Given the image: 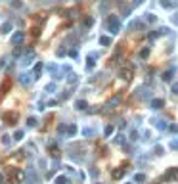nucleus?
Masks as SVG:
<instances>
[{"label": "nucleus", "instance_id": "obj_13", "mask_svg": "<svg viewBox=\"0 0 178 184\" xmlns=\"http://www.w3.org/2000/svg\"><path fill=\"white\" fill-rule=\"evenodd\" d=\"M56 184H69V178L67 177H58L56 178Z\"/></svg>", "mask_w": 178, "mask_h": 184}, {"label": "nucleus", "instance_id": "obj_8", "mask_svg": "<svg viewBox=\"0 0 178 184\" xmlns=\"http://www.w3.org/2000/svg\"><path fill=\"white\" fill-rule=\"evenodd\" d=\"M10 84H12V81H10V79H6V81H4V83L0 84V94H4V92H6L8 88H10Z\"/></svg>", "mask_w": 178, "mask_h": 184}, {"label": "nucleus", "instance_id": "obj_14", "mask_svg": "<svg viewBox=\"0 0 178 184\" xmlns=\"http://www.w3.org/2000/svg\"><path fill=\"white\" fill-rule=\"evenodd\" d=\"M10 29H12V21H6L2 25V33H10Z\"/></svg>", "mask_w": 178, "mask_h": 184}, {"label": "nucleus", "instance_id": "obj_11", "mask_svg": "<svg viewBox=\"0 0 178 184\" xmlns=\"http://www.w3.org/2000/svg\"><path fill=\"white\" fill-rule=\"evenodd\" d=\"M15 180L23 182V180H25V173H23V171H15Z\"/></svg>", "mask_w": 178, "mask_h": 184}, {"label": "nucleus", "instance_id": "obj_26", "mask_svg": "<svg viewBox=\"0 0 178 184\" xmlns=\"http://www.w3.org/2000/svg\"><path fill=\"white\" fill-rule=\"evenodd\" d=\"M111 132H113V127H106V136H109Z\"/></svg>", "mask_w": 178, "mask_h": 184}, {"label": "nucleus", "instance_id": "obj_19", "mask_svg": "<svg viewBox=\"0 0 178 184\" xmlns=\"http://www.w3.org/2000/svg\"><path fill=\"white\" fill-rule=\"evenodd\" d=\"M27 125H29V127H36V119H35V117H29V119H27Z\"/></svg>", "mask_w": 178, "mask_h": 184}, {"label": "nucleus", "instance_id": "obj_21", "mask_svg": "<svg viewBox=\"0 0 178 184\" xmlns=\"http://www.w3.org/2000/svg\"><path fill=\"white\" fill-rule=\"evenodd\" d=\"M2 144L4 146H10V136H8V134H4V136H2Z\"/></svg>", "mask_w": 178, "mask_h": 184}, {"label": "nucleus", "instance_id": "obj_29", "mask_svg": "<svg viewBox=\"0 0 178 184\" xmlns=\"http://www.w3.org/2000/svg\"><path fill=\"white\" fill-rule=\"evenodd\" d=\"M148 21H155V15H153V14H148Z\"/></svg>", "mask_w": 178, "mask_h": 184}, {"label": "nucleus", "instance_id": "obj_18", "mask_svg": "<svg viewBox=\"0 0 178 184\" xmlns=\"http://www.w3.org/2000/svg\"><path fill=\"white\" fill-rule=\"evenodd\" d=\"M75 132H77V127L75 125H69V127H67V134H69V136H73Z\"/></svg>", "mask_w": 178, "mask_h": 184}, {"label": "nucleus", "instance_id": "obj_10", "mask_svg": "<svg viewBox=\"0 0 178 184\" xmlns=\"http://www.w3.org/2000/svg\"><path fill=\"white\" fill-rule=\"evenodd\" d=\"M40 71H42V63H36L35 65V71H33V79H38Z\"/></svg>", "mask_w": 178, "mask_h": 184}, {"label": "nucleus", "instance_id": "obj_16", "mask_svg": "<svg viewBox=\"0 0 178 184\" xmlns=\"http://www.w3.org/2000/svg\"><path fill=\"white\" fill-rule=\"evenodd\" d=\"M12 6H14V8H17V10H19V8H23V2H21V0H12Z\"/></svg>", "mask_w": 178, "mask_h": 184}, {"label": "nucleus", "instance_id": "obj_4", "mask_svg": "<svg viewBox=\"0 0 178 184\" xmlns=\"http://www.w3.org/2000/svg\"><path fill=\"white\" fill-rule=\"evenodd\" d=\"M130 77H132V67H123V69H121V79L128 81Z\"/></svg>", "mask_w": 178, "mask_h": 184}, {"label": "nucleus", "instance_id": "obj_1", "mask_svg": "<svg viewBox=\"0 0 178 184\" xmlns=\"http://www.w3.org/2000/svg\"><path fill=\"white\" fill-rule=\"evenodd\" d=\"M107 29L111 35H115V33H119V19L115 17V15H111V17H107Z\"/></svg>", "mask_w": 178, "mask_h": 184}, {"label": "nucleus", "instance_id": "obj_22", "mask_svg": "<svg viewBox=\"0 0 178 184\" xmlns=\"http://www.w3.org/2000/svg\"><path fill=\"white\" fill-rule=\"evenodd\" d=\"M92 23H94V19H92V17H86V19H84V27H92Z\"/></svg>", "mask_w": 178, "mask_h": 184}, {"label": "nucleus", "instance_id": "obj_2", "mask_svg": "<svg viewBox=\"0 0 178 184\" xmlns=\"http://www.w3.org/2000/svg\"><path fill=\"white\" fill-rule=\"evenodd\" d=\"M23 39H25V35H23L21 31L14 33V35H12V44H14V46H19V44L23 42Z\"/></svg>", "mask_w": 178, "mask_h": 184}, {"label": "nucleus", "instance_id": "obj_3", "mask_svg": "<svg viewBox=\"0 0 178 184\" xmlns=\"http://www.w3.org/2000/svg\"><path fill=\"white\" fill-rule=\"evenodd\" d=\"M121 100H123V96H121V94H115V96H113L111 100L107 102V108H111V109H113V108H117V105L121 104Z\"/></svg>", "mask_w": 178, "mask_h": 184}, {"label": "nucleus", "instance_id": "obj_27", "mask_svg": "<svg viewBox=\"0 0 178 184\" xmlns=\"http://www.w3.org/2000/svg\"><path fill=\"white\" fill-rule=\"evenodd\" d=\"M171 150H178V142H176V140L171 142Z\"/></svg>", "mask_w": 178, "mask_h": 184}, {"label": "nucleus", "instance_id": "obj_7", "mask_svg": "<svg viewBox=\"0 0 178 184\" xmlns=\"http://www.w3.org/2000/svg\"><path fill=\"white\" fill-rule=\"evenodd\" d=\"M6 121L10 123V125H14V123L17 121V113H6Z\"/></svg>", "mask_w": 178, "mask_h": 184}, {"label": "nucleus", "instance_id": "obj_25", "mask_svg": "<svg viewBox=\"0 0 178 184\" xmlns=\"http://www.w3.org/2000/svg\"><path fill=\"white\" fill-rule=\"evenodd\" d=\"M155 127H159V129H165L167 125H165V121H157V123H155Z\"/></svg>", "mask_w": 178, "mask_h": 184}, {"label": "nucleus", "instance_id": "obj_5", "mask_svg": "<svg viewBox=\"0 0 178 184\" xmlns=\"http://www.w3.org/2000/svg\"><path fill=\"white\" fill-rule=\"evenodd\" d=\"M124 173H127V169H115V171H113V178H115V180H119V178L124 177Z\"/></svg>", "mask_w": 178, "mask_h": 184}, {"label": "nucleus", "instance_id": "obj_24", "mask_svg": "<svg viewBox=\"0 0 178 184\" xmlns=\"http://www.w3.org/2000/svg\"><path fill=\"white\" fill-rule=\"evenodd\" d=\"M140 56H142V58H148V56H149V50H148V48H144V50L140 52Z\"/></svg>", "mask_w": 178, "mask_h": 184}, {"label": "nucleus", "instance_id": "obj_23", "mask_svg": "<svg viewBox=\"0 0 178 184\" xmlns=\"http://www.w3.org/2000/svg\"><path fill=\"white\" fill-rule=\"evenodd\" d=\"M21 83H23V84H29V83H31L29 75H21Z\"/></svg>", "mask_w": 178, "mask_h": 184}, {"label": "nucleus", "instance_id": "obj_12", "mask_svg": "<svg viewBox=\"0 0 178 184\" xmlns=\"http://www.w3.org/2000/svg\"><path fill=\"white\" fill-rule=\"evenodd\" d=\"M100 44H102V46H109V44H111V39H109V36H100Z\"/></svg>", "mask_w": 178, "mask_h": 184}, {"label": "nucleus", "instance_id": "obj_15", "mask_svg": "<svg viewBox=\"0 0 178 184\" xmlns=\"http://www.w3.org/2000/svg\"><path fill=\"white\" fill-rule=\"evenodd\" d=\"M75 105H77V109H86V102H84V100H79Z\"/></svg>", "mask_w": 178, "mask_h": 184}, {"label": "nucleus", "instance_id": "obj_28", "mask_svg": "<svg viewBox=\"0 0 178 184\" xmlns=\"http://www.w3.org/2000/svg\"><path fill=\"white\" fill-rule=\"evenodd\" d=\"M172 92H174V94H178V83H174V84H172Z\"/></svg>", "mask_w": 178, "mask_h": 184}, {"label": "nucleus", "instance_id": "obj_17", "mask_svg": "<svg viewBox=\"0 0 178 184\" xmlns=\"http://www.w3.org/2000/svg\"><path fill=\"white\" fill-rule=\"evenodd\" d=\"M176 175H178V169H171V171H169L167 175H165V178H171V177H176Z\"/></svg>", "mask_w": 178, "mask_h": 184}, {"label": "nucleus", "instance_id": "obj_9", "mask_svg": "<svg viewBox=\"0 0 178 184\" xmlns=\"http://www.w3.org/2000/svg\"><path fill=\"white\" fill-rule=\"evenodd\" d=\"M172 75H174V69H167V71L163 73V81H171Z\"/></svg>", "mask_w": 178, "mask_h": 184}, {"label": "nucleus", "instance_id": "obj_6", "mask_svg": "<svg viewBox=\"0 0 178 184\" xmlns=\"http://www.w3.org/2000/svg\"><path fill=\"white\" fill-rule=\"evenodd\" d=\"M163 105H165V102L161 100V98H157V100H153V102H151V108H153V109H161Z\"/></svg>", "mask_w": 178, "mask_h": 184}, {"label": "nucleus", "instance_id": "obj_20", "mask_svg": "<svg viewBox=\"0 0 178 184\" xmlns=\"http://www.w3.org/2000/svg\"><path fill=\"white\" fill-rule=\"evenodd\" d=\"M23 138V130H17V132L14 134V140H21Z\"/></svg>", "mask_w": 178, "mask_h": 184}, {"label": "nucleus", "instance_id": "obj_30", "mask_svg": "<svg viewBox=\"0 0 178 184\" xmlns=\"http://www.w3.org/2000/svg\"><path fill=\"white\" fill-rule=\"evenodd\" d=\"M4 182V177H2V173H0V184H2Z\"/></svg>", "mask_w": 178, "mask_h": 184}]
</instances>
